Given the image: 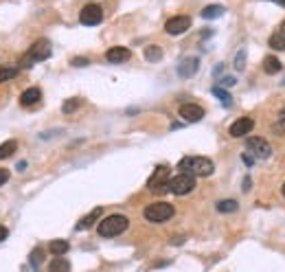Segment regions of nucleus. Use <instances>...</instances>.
Here are the masks:
<instances>
[{
    "label": "nucleus",
    "instance_id": "obj_1",
    "mask_svg": "<svg viewBox=\"0 0 285 272\" xmlns=\"http://www.w3.org/2000/svg\"><path fill=\"white\" fill-rule=\"evenodd\" d=\"M178 169H180V173H191L195 178H207L215 171V165L211 158H207V156H184V158H180Z\"/></svg>",
    "mask_w": 285,
    "mask_h": 272
},
{
    "label": "nucleus",
    "instance_id": "obj_2",
    "mask_svg": "<svg viewBox=\"0 0 285 272\" xmlns=\"http://www.w3.org/2000/svg\"><path fill=\"white\" fill-rule=\"evenodd\" d=\"M51 53H53V49H51V42H49V40H37L35 44H31L29 51H26V53L22 55L20 66H18V68H31L33 64L49 59Z\"/></svg>",
    "mask_w": 285,
    "mask_h": 272
},
{
    "label": "nucleus",
    "instance_id": "obj_3",
    "mask_svg": "<svg viewBox=\"0 0 285 272\" xmlns=\"http://www.w3.org/2000/svg\"><path fill=\"white\" fill-rule=\"evenodd\" d=\"M128 226H130V219L121 213H114V215H107L105 219H101L99 226H97V233L101 237H116L128 231Z\"/></svg>",
    "mask_w": 285,
    "mask_h": 272
},
{
    "label": "nucleus",
    "instance_id": "obj_4",
    "mask_svg": "<svg viewBox=\"0 0 285 272\" xmlns=\"http://www.w3.org/2000/svg\"><path fill=\"white\" fill-rule=\"evenodd\" d=\"M174 213H176V209H174V204H169V202H154V204H147V206H145V211H143L145 219H147V222H152V224H162V222H167L169 218H174Z\"/></svg>",
    "mask_w": 285,
    "mask_h": 272
},
{
    "label": "nucleus",
    "instance_id": "obj_5",
    "mask_svg": "<svg viewBox=\"0 0 285 272\" xmlns=\"http://www.w3.org/2000/svg\"><path fill=\"white\" fill-rule=\"evenodd\" d=\"M171 171L167 165H158L154 173L149 176L147 180V189L152 191V193H165V191H169V180H171Z\"/></svg>",
    "mask_w": 285,
    "mask_h": 272
},
{
    "label": "nucleus",
    "instance_id": "obj_6",
    "mask_svg": "<svg viewBox=\"0 0 285 272\" xmlns=\"http://www.w3.org/2000/svg\"><path fill=\"white\" fill-rule=\"evenodd\" d=\"M246 152H250L252 158H257V161H265V158L272 156V145L261 136H250L246 140Z\"/></svg>",
    "mask_w": 285,
    "mask_h": 272
},
{
    "label": "nucleus",
    "instance_id": "obj_7",
    "mask_svg": "<svg viewBox=\"0 0 285 272\" xmlns=\"http://www.w3.org/2000/svg\"><path fill=\"white\" fill-rule=\"evenodd\" d=\"M195 189V176L191 173H178L169 180V191L176 195H186Z\"/></svg>",
    "mask_w": 285,
    "mask_h": 272
},
{
    "label": "nucleus",
    "instance_id": "obj_8",
    "mask_svg": "<svg viewBox=\"0 0 285 272\" xmlns=\"http://www.w3.org/2000/svg\"><path fill=\"white\" fill-rule=\"evenodd\" d=\"M101 20H104V9H101L99 4H86V7L81 9V13H79V22L86 27H95V25H99Z\"/></svg>",
    "mask_w": 285,
    "mask_h": 272
},
{
    "label": "nucleus",
    "instance_id": "obj_9",
    "mask_svg": "<svg viewBox=\"0 0 285 272\" xmlns=\"http://www.w3.org/2000/svg\"><path fill=\"white\" fill-rule=\"evenodd\" d=\"M189 27H191L189 16H174L165 22V31L169 35H182L184 31H189Z\"/></svg>",
    "mask_w": 285,
    "mask_h": 272
},
{
    "label": "nucleus",
    "instance_id": "obj_10",
    "mask_svg": "<svg viewBox=\"0 0 285 272\" xmlns=\"http://www.w3.org/2000/svg\"><path fill=\"white\" fill-rule=\"evenodd\" d=\"M178 114L182 116V121H186V123H198L204 116V108L198 106V103H182Z\"/></svg>",
    "mask_w": 285,
    "mask_h": 272
},
{
    "label": "nucleus",
    "instance_id": "obj_11",
    "mask_svg": "<svg viewBox=\"0 0 285 272\" xmlns=\"http://www.w3.org/2000/svg\"><path fill=\"white\" fill-rule=\"evenodd\" d=\"M252 128H255V121L250 119V116H241V119H237L235 123L231 125V130H228V134L233 136V138H241V136L250 134Z\"/></svg>",
    "mask_w": 285,
    "mask_h": 272
},
{
    "label": "nucleus",
    "instance_id": "obj_12",
    "mask_svg": "<svg viewBox=\"0 0 285 272\" xmlns=\"http://www.w3.org/2000/svg\"><path fill=\"white\" fill-rule=\"evenodd\" d=\"M130 57H132V51L125 49V46H112L105 53V59L110 64H123V62H128Z\"/></svg>",
    "mask_w": 285,
    "mask_h": 272
},
{
    "label": "nucleus",
    "instance_id": "obj_13",
    "mask_svg": "<svg viewBox=\"0 0 285 272\" xmlns=\"http://www.w3.org/2000/svg\"><path fill=\"white\" fill-rule=\"evenodd\" d=\"M198 68H200V57H186V59H182V62H180L178 75L182 79H189V77H193V75L198 73Z\"/></svg>",
    "mask_w": 285,
    "mask_h": 272
},
{
    "label": "nucleus",
    "instance_id": "obj_14",
    "mask_svg": "<svg viewBox=\"0 0 285 272\" xmlns=\"http://www.w3.org/2000/svg\"><path fill=\"white\" fill-rule=\"evenodd\" d=\"M101 213H104V209H101V206H97V209H92L90 213L86 215V218H81V219H79V222H77V226H75V228H77V231H86V228L95 226V222H97V219L101 218Z\"/></svg>",
    "mask_w": 285,
    "mask_h": 272
},
{
    "label": "nucleus",
    "instance_id": "obj_15",
    "mask_svg": "<svg viewBox=\"0 0 285 272\" xmlns=\"http://www.w3.org/2000/svg\"><path fill=\"white\" fill-rule=\"evenodd\" d=\"M40 99H42V90H40L37 86L26 88V90L20 95V103H22V106H26V108H29V106H35V103L40 101Z\"/></svg>",
    "mask_w": 285,
    "mask_h": 272
},
{
    "label": "nucleus",
    "instance_id": "obj_16",
    "mask_svg": "<svg viewBox=\"0 0 285 272\" xmlns=\"http://www.w3.org/2000/svg\"><path fill=\"white\" fill-rule=\"evenodd\" d=\"M68 248H71V244H68L66 239H53V242L49 244V250L53 257H64L68 252Z\"/></svg>",
    "mask_w": 285,
    "mask_h": 272
},
{
    "label": "nucleus",
    "instance_id": "obj_17",
    "mask_svg": "<svg viewBox=\"0 0 285 272\" xmlns=\"http://www.w3.org/2000/svg\"><path fill=\"white\" fill-rule=\"evenodd\" d=\"M224 11H226V9H224L222 4H207V7L202 9V13H200V16H202L204 20H215V18H222Z\"/></svg>",
    "mask_w": 285,
    "mask_h": 272
},
{
    "label": "nucleus",
    "instance_id": "obj_18",
    "mask_svg": "<svg viewBox=\"0 0 285 272\" xmlns=\"http://www.w3.org/2000/svg\"><path fill=\"white\" fill-rule=\"evenodd\" d=\"M281 68H283L281 62H279V59L274 57V55H268V57L263 59V73H265V75H277Z\"/></svg>",
    "mask_w": 285,
    "mask_h": 272
},
{
    "label": "nucleus",
    "instance_id": "obj_19",
    "mask_svg": "<svg viewBox=\"0 0 285 272\" xmlns=\"http://www.w3.org/2000/svg\"><path fill=\"white\" fill-rule=\"evenodd\" d=\"M49 270L51 272H71V264H68L66 257H55L49 264Z\"/></svg>",
    "mask_w": 285,
    "mask_h": 272
},
{
    "label": "nucleus",
    "instance_id": "obj_20",
    "mask_svg": "<svg viewBox=\"0 0 285 272\" xmlns=\"http://www.w3.org/2000/svg\"><path fill=\"white\" fill-rule=\"evenodd\" d=\"M145 59H147V62H160V59H162V49H160V46H156V44L145 46Z\"/></svg>",
    "mask_w": 285,
    "mask_h": 272
},
{
    "label": "nucleus",
    "instance_id": "obj_21",
    "mask_svg": "<svg viewBox=\"0 0 285 272\" xmlns=\"http://www.w3.org/2000/svg\"><path fill=\"white\" fill-rule=\"evenodd\" d=\"M215 209H217L219 213H235V211L239 209V204H237V200H219V202L215 204Z\"/></svg>",
    "mask_w": 285,
    "mask_h": 272
},
{
    "label": "nucleus",
    "instance_id": "obj_22",
    "mask_svg": "<svg viewBox=\"0 0 285 272\" xmlns=\"http://www.w3.org/2000/svg\"><path fill=\"white\" fill-rule=\"evenodd\" d=\"M42 259H44V250H42V246L33 248V250H31V255H29V264H31V268H33V270H40Z\"/></svg>",
    "mask_w": 285,
    "mask_h": 272
},
{
    "label": "nucleus",
    "instance_id": "obj_23",
    "mask_svg": "<svg viewBox=\"0 0 285 272\" xmlns=\"http://www.w3.org/2000/svg\"><path fill=\"white\" fill-rule=\"evenodd\" d=\"M18 152V140H7V143L0 145V161L2 158H9Z\"/></svg>",
    "mask_w": 285,
    "mask_h": 272
},
{
    "label": "nucleus",
    "instance_id": "obj_24",
    "mask_svg": "<svg viewBox=\"0 0 285 272\" xmlns=\"http://www.w3.org/2000/svg\"><path fill=\"white\" fill-rule=\"evenodd\" d=\"M272 134H277V136H285V108L281 112H279V116H277V121L272 123Z\"/></svg>",
    "mask_w": 285,
    "mask_h": 272
},
{
    "label": "nucleus",
    "instance_id": "obj_25",
    "mask_svg": "<svg viewBox=\"0 0 285 272\" xmlns=\"http://www.w3.org/2000/svg\"><path fill=\"white\" fill-rule=\"evenodd\" d=\"M211 92H213L215 97H217L219 101H222V106H226V108H231V106H233V97L228 95V92L224 90L222 86H213V90H211Z\"/></svg>",
    "mask_w": 285,
    "mask_h": 272
},
{
    "label": "nucleus",
    "instance_id": "obj_26",
    "mask_svg": "<svg viewBox=\"0 0 285 272\" xmlns=\"http://www.w3.org/2000/svg\"><path fill=\"white\" fill-rule=\"evenodd\" d=\"M268 44H270V49H274V51H285V35L281 31H277V33L270 35Z\"/></svg>",
    "mask_w": 285,
    "mask_h": 272
},
{
    "label": "nucleus",
    "instance_id": "obj_27",
    "mask_svg": "<svg viewBox=\"0 0 285 272\" xmlns=\"http://www.w3.org/2000/svg\"><path fill=\"white\" fill-rule=\"evenodd\" d=\"M18 73H20V68H18V66H4V64H2V66H0V83L13 79Z\"/></svg>",
    "mask_w": 285,
    "mask_h": 272
},
{
    "label": "nucleus",
    "instance_id": "obj_28",
    "mask_svg": "<svg viewBox=\"0 0 285 272\" xmlns=\"http://www.w3.org/2000/svg\"><path fill=\"white\" fill-rule=\"evenodd\" d=\"M81 99H79V97H73V99H68V101H64V106H62V112L64 114H73L75 110H77L79 106H81Z\"/></svg>",
    "mask_w": 285,
    "mask_h": 272
},
{
    "label": "nucleus",
    "instance_id": "obj_29",
    "mask_svg": "<svg viewBox=\"0 0 285 272\" xmlns=\"http://www.w3.org/2000/svg\"><path fill=\"white\" fill-rule=\"evenodd\" d=\"M235 70H244L246 68V49H239L237 51V55H235Z\"/></svg>",
    "mask_w": 285,
    "mask_h": 272
},
{
    "label": "nucleus",
    "instance_id": "obj_30",
    "mask_svg": "<svg viewBox=\"0 0 285 272\" xmlns=\"http://www.w3.org/2000/svg\"><path fill=\"white\" fill-rule=\"evenodd\" d=\"M235 83H237L235 77H222L219 79V86L222 88H231V86H235Z\"/></svg>",
    "mask_w": 285,
    "mask_h": 272
},
{
    "label": "nucleus",
    "instance_id": "obj_31",
    "mask_svg": "<svg viewBox=\"0 0 285 272\" xmlns=\"http://www.w3.org/2000/svg\"><path fill=\"white\" fill-rule=\"evenodd\" d=\"M88 64H90V62H88V57H75V59H73V66H79V68H81V66H88Z\"/></svg>",
    "mask_w": 285,
    "mask_h": 272
},
{
    "label": "nucleus",
    "instance_id": "obj_32",
    "mask_svg": "<svg viewBox=\"0 0 285 272\" xmlns=\"http://www.w3.org/2000/svg\"><path fill=\"white\" fill-rule=\"evenodd\" d=\"M7 180H9V171L7 169H0V187H2Z\"/></svg>",
    "mask_w": 285,
    "mask_h": 272
},
{
    "label": "nucleus",
    "instance_id": "obj_33",
    "mask_svg": "<svg viewBox=\"0 0 285 272\" xmlns=\"http://www.w3.org/2000/svg\"><path fill=\"white\" fill-rule=\"evenodd\" d=\"M250 185H252V180H250V176H246V178H244V191H246V193H248V191L252 189V187H250Z\"/></svg>",
    "mask_w": 285,
    "mask_h": 272
},
{
    "label": "nucleus",
    "instance_id": "obj_34",
    "mask_svg": "<svg viewBox=\"0 0 285 272\" xmlns=\"http://www.w3.org/2000/svg\"><path fill=\"white\" fill-rule=\"evenodd\" d=\"M241 158H244V163H246V165H248V167H252V163H255V158H252L250 154H244V156H241Z\"/></svg>",
    "mask_w": 285,
    "mask_h": 272
},
{
    "label": "nucleus",
    "instance_id": "obj_35",
    "mask_svg": "<svg viewBox=\"0 0 285 272\" xmlns=\"http://www.w3.org/2000/svg\"><path fill=\"white\" fill-rule=\"evenodd\" d=\"M7 237H9V231H7L4 226H0V242H4Z\"/></svg>",
    "mask_w": 285,
    "mask_h": 272
},
{
    "label": "nucleus",
    "instance_id": "obj_36",
    "mask_svg": "<svg viewBox=\"0 0 285 272\" xmlns=\"http://www.w3.org/2000/svg\"><path fill=\"white\" fill-rule=\"evenodd\" d=\"M25 169H26V163L20 161V163H18V171H25Z\"/></svg>",
    "mask_w": 285,
    "mask_h": 272
},
{
    "label": "nucleus",
    "instance_id": "obj_37",
    "mask_svg": "<svg viewBox=\"0 0 285 272\" xmlns=\"http://www.w3.org/2000/svg\"><path fill=\"white\" fill-rule=\"evenodd\" d=\"M279 31H281V33H283V35H285V20H283V22H281V27H279Z\"/></svg>",
    "mask_w": 285,
    "mask_h": 272
},
{
    "label": "nucleus",
    "instance_id": "obj_38",
    "mask_svg": "<svg viewBox=\"0 0 285 272\" xmlns=\"http://www.w3.org/2000/svg\"><path fill=\"white\" fill-rule=\"evenodd\" d=\"M281 193H283V198H285V182H283V187H281Z\"/></svg>",
    "mask_w": 285,
    "mask_h": 272
},
{
    "label": "nucleus",
    "instance_id": "obj_39",
    "mask_svg": "<svg viewBox=\"0 0 285 272\" xmlns=\"http://www.w3.org/2000/svg\"><path fill=\"white\" fill-rule=\"evenodd\" d=\"M277 2H281V4H283V7H285V0H277Z\"/></svg>",
    "mask_w": 285,
    "mask_h": 272
},
{
    "label": "nucleus",
    "instance_id": "obj_40",
    "mask_svg": "<svg viewBox=\"0 0 285 272\" xmlns=\"http://www.w3.org/2000/svg\"><path fill=\"white\" fill-rule=\"evenodd\" d=\"M283 86H285V82H283Z\"/></svg>",
    "mask_w": 285,
    "mask_h": 272
}]
</instances>
